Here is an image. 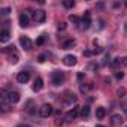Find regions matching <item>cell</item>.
<instances>
[{
    "label": "cell",
    "mask_w": 127,
    "mask_h": 127,
    "mask_svg": "<svg viewBox=\"0 0 127 127\" xmlns=\"http://www.w3.org/2000/svg\"><path fill=\"white\" fill-rule=\"evenodd\" d=\"M51 81H52V84H54L55 87L61 85L63 82H64V73H63V72H60V70H55V72H52V75H51Z\"/></svg>",
    "instance_id": "1"
},
{
    "label": "cell",
    "mask_w": 127,
    "mask_h": 127,
    "mask_svg": "<svg viewBox=\"0 0 127 127\" xmlns=\"http://www.w3.org/2000/svg\"><path fill=\"white\" fill-rule=\"evenodd\" d=\"M52 112H54V109H52V106H51L49 103H45V105H42V106L39 108V115H40L42 118H48Z\"/></svg>",
    "instance_id": "2"
},
{
    "label": "cell",
    "mask_w": 127,
    "mask_h": 127,
    "mask_svg": "<svg viewBox=\"0 0 127 127\" xmlns=\"http://www.w3.org/2000/svg\"><path fill=\"white\" fill-rule=\"evenodd\" d=\"M78 114H81V108L79 106H73L67 114H66V117H64V120L67 121V123H72L76 117H78Z\"/></svg>",
    "instance_id": "3"
},
{
    "label": "cell",
    "mask_w": 127,
    "mask_h": 127,
    "mask_svg": "<svg viewBox=\"0 0 127 127\" xmlns=\"http://www.w3.org/2000/svg\"><path fill=\"white\" fill-rule=\"evenodd\" d=\"M33 20H34L36 23H43V21L46 20V12L42 11V9L34 11V12H33Z\"/></svg>",
    "instance_id": "4"
},
{
    "label": "cell",
    "mask_w": 127,
    "mask_h": 127,
    "mask_svg": "<svg viewBox=\"0 0 127 127\" xmlns=\"http://www.w3.org/2000/svg\"><path fill=\"white\" fill-rule=\"evenodd\" d=\"M76 63H78V58L75 55H72V54L63 57V64H64V66H75Z\"/></svg>",
    "instance_id": "5"
},
{
    "label": "cell",
    "mask_w": 127,
    "mask_h": 127,
    "mask_svg": "<svg viewBox=\"0 0 127 127\" xmlns=\"http://www.w3.org/2000/svg\"><path fill=\"white\" fill-rule=\"evenodd\" d=\"M29 79H30V72H27V70H21V72H18V75H17V81H18L20 84H26Z\"/></svg>",
    "instance_id": "6"
},
{
    "label": "cell",
    "mask_w": 127,
    "mask_h": 127,
    "mask_svg": "<svg viewBox=\"0 0 127 127\" xmlns=\"http://www.w3.org/2000/svg\"><path fill=\"white\" fill-rule=\"evenodd\" d=\"M20 43H21V46H23L26 51H30L32 46H33V42H32L30 37H27V36H23V37L20 39Z\"/></svg>",
    "instance_id": "7"
},
{
    "label": "cell",
    "mask_w": 127,
    "mask_h": 127,
    "mask_svg": "<svg viewBox=\"0 0 127 127\" xmlns=\"http://www.w3.org/2000/svg\"><path fill=\"white\" fill-rule=\"evenodd\" d=\"M6 100H8L11 105H12V103H18V102H20V94H18L17 91H9Z\"/></svg>",
    "instance_id": "8"
},
{
    "label": "cell",
    "mask_w": 127,
    "mask_h": 127,
    "mask_svg": "<svg viewBox=\"0 0 127 127\" xmlns=\"http://www.w3.org/2000/svg\"><path fill=\"white\" fill-rule=\"evenodd\" d=\"M76 96L73 94V93H70V91H66V94H64V103L66 105H72V103H76Z\"/></svg>",
    "instance_id": "9"
},
{
    "label": "cell",
    "mask_w": 127,
    "mask_h": 127,
    "mask_svg": "<svg viewBox=\"0 0 127 127\" xmlns=\"http://www.w3.org/2000/svg\"><path fill=\"white\" fill-rule=\"evenodd\" d=\"M123 121H124V118H123V115H120V114H115V115H112V118H111V124H112L114 127L121 126Z\"/></svg>",
    "instance_id": "10"
},
{
    "label": "cell",
    "mask_w": 127,
    "mask_h": 127,
    "mask_svg": "<svg viewBox=\"0 0 127 127\" xmlns=\"http://www.w3.org/2000/svg\"><path fill=\"white\" fill-rule=\"evenodd\" d=\"M90 26H91V20H90V17H82L81 24H79V29H81V30H87V29H90Z\"/></svg>",
    "instance_id": "11"
},
{
    "label": "cell",
    "mask_w": 127,
    "mask_h": 127,
    "mask_svg": "<svg viewBox=\"0 0 127 127\" xmlns=\"http://www.w3.org/2000/svg\"><path fill=\"white\" fill-rule=\"evenodd\" d=\"M20 26L21 27H29V14H27V11L24 14H20Z\"/></svg>",
    "instance_id": "12"
},
{
    "label": "cell",
    "mask_w": 127,
    "mask_h": 127,
    "mask_svg": "<svg viewBox=\"0 0 127 127\" xmlns=\"http://www.w3.org/2000/svg\"><path fill=\"white\" fill-rule=\"evenodd\" d=\"M43 88V81L42 78H36L34 82H33V91H40Z\"/></svg>",
    "instance_id": "13"
},
{
    "label": "cell",
    "mask_w": 127,
    "mask_h": 127,
    "mask_svg": "<svg viewBox=\"0 0 127 127\" xmlns=\"http://www.w3.org/2000/svg\"><path fill=\"white\" fill-rule=\"evenodd\" d=\"M9 39H11V33H9V30L5 29V30L0 32V42H3V43H5V42H8Z\"/></svg>",
    "instance_id": "14"
},
{
    "label": "cell",
    "mask_w": 127,
    "mask_h": 127,
    "mask_svg": "<svg viewBox=\"0 0 127 127\" xmlns=\"http://www.w3.org/2000/svg\"><path fill=\"white\" fill-rule=\"evenodd\" d=\"M105 115H106V109H105L103 106H99V108L96 109V118H97V120H103Z\"/></svg>",
    "instance_id": "15"
},
{
    "label": "cell",
    "mask_w": 127,
    "mask_h": 127,
    "mask_svg": "<svg viewBox=\"0 0 127 127\" xmlns=\"http://www.w3.org/2000/svg\"><path fill=\"white\" fill-rule=\"evenodd\" d=\"M76 45V40L75 39H69V40H66L64 43H63V49H70V48H73Z\"/></svg>",
    "instance_id": "16"
},
{
    "label": "cell",
    "mask_w": 127,
    "mask_h": 127,
    "mask_svg": "<svg viewBox=\"0 0 127 127\" xmlns=\"http://www.w3.org/2000/svg\"><path fill=\"white\" fill-rule=\"evenodd\" d=\"M91 88H93V85H91V84H81V85H79V91H81V93H84V94H85V93H88Z\"/></svg>",
    "instance_id": "17"
},
{
    "label": "cell",
    "mask_w": 127,
    "mask_h": 127,
    "mask_svg": "<svg viewBox=\"0 0 127 127\" xmlns=\"http://www.w3.org/2000/svg\"><path fill=\"white\" fill-rule=\"evenodd\" d=\"M90 112H91V111H90V106H84V108L81 109V117H82V118H88V117H90Z\"/></svg>",
    "instance_id": "18"
},
{
    "label": "cell",
    "mask_w": 127,
    "mask_h": 127,
    "mask_svg": "<svg viewBox=\"0 0 127 127\" xmlns=\"http://www.w3.org/2000/svg\"><path fill=\"white\" fill-rule=\"evenodd\" d=\"M63 6L67 8V9H72L75 6V2H73V0H63Z\"/></svg>",
    "instance_id": "19"
},
{
    "label": "cell",
    "mask_w": 127,
    "mask_h": 127,
    "mask_svg": "<svg viewBox=\"0 0 127 127\" xmlns=\"http://www.w3.org/2000/svg\"><path fill=\"white\" fill-rule=\"evenodd\" d=\"M18 60H20V57H18L17 54H12V55H9V58H8V61L11 63V64H17Z\"/></svg>",
    "instance_id": "20"
},
{
    "label": "cell",
    "mask_w": 127,
    "mask_h": 127,
    "mask_svg": "<svg viewBox=\"0 0 127 127\" xmlns=\"http://www.w3.org/2000/svg\"><path fill=\"white\" fill-rule=\"evenodd\" d=\"M69 21L70 23H73V24H81V18L79 17H76V15H69Z\"/></svg>",
    "instance_id": "21"
},
{
    "label": "cell",
    "mask_w": 127,
    "mask_h": 127,
    "mask_svg": "<svg viewBox=\"0 0 127 127\" xmlns=\"http://www.w3.org/2000/svg\"><path fill=\"white\" fill-rule=\"evenodd\" d=\"M3 52H6V54H9V52H12V54H15V46H14V45H9V46H6V48H3Z\"/></svg>",
    "instance_id": "22"
},
{
    "label": "cell",
    "mask_w": 127,
    "mask_h": 127,
    "mask_svg": "<svg viewBox=\"0 0 127 127\" xmlns=\"http://www.w3.org/2000/svg\"><path fill=\"white\" fill-rule=\"evenodd\" d=\"M43 42H45V34H42V36H39V37H37L36 45H37V46H42V45H43Z\"/></svg>",
    "instance_id": "23"
},
{
    "label": "cell",
    "mask_w": 127,
    "mask_h": 127,
    "mask_svg": "<svg viewBox=\"0 0 127 127\" xmlns=\"http://www.w3.org/2000/svg\"><path fill=\"white\" fill-rule=\"evenodd\" d=\"M11 12V8H3V9H0V14H2L3 17H8Z\"/></svg>",
    "instance_id": "24"
},
{
    "label": "cell",
    "mask_w": 127,
    "mask_h": 127,
    "mask_svg": "<svg viewBox=\"0 0 127 127\" xmlns=\"http://www.w3.org/2000/svg\"><path fill=\"white\" fill-rule=\"evenodd\" d=\"M57 29L63 32V30H66V29H67V24H66V23H60V24L57 26Z\"/></svg>",
    "instance_id": "25"
},
{
    "label": "cell",
    "mask_w": 127,
    "mask_h": 127,
    "mask_svg": "<svg viewBox=\"0 0 127 127\" xmlns=\"http://www.w3.org/2000/svg\"><path fill=\"white\" fill-rule=\"evenodd\" d=\"M120 64H121V58H120V57L112 61V66H114V67H117V66H120Z\"/></svg>",
    "instance_id": "26"
},
{
    "label": "cell",
    "mask_w": 127,
    "mask_h": 127,
    "mask_svg": "<svg viewBox=\"0 0 127 127\" xmlns=\"http://www.w3.org/2000/svg\"><path fill=\"white\" fill-rule=\"evenodd\" d=\"M100 52H103V48L102 46H96L94 49H93V54L96 55V54H100Z\"/></svg>",
    "instance_id": "27"
},
{
    "label": "cell",
    "mask_w": 127,
    "mask_h": 127,
    "mask_svg": "<svg viewBox=\"0 0 127 127\" xmlns=\"http://www.w3.org/2000/svg\"><path fill=\"white\" fill-rule=\"evenodd\" d=\"M117 94H118L120 97H124V94H126V88H118V91H117Z\"/></svg>",
    "instance_id": "28"
},
{
    "label": "cell",
    "mask_w": 127,
    "mask_h": 127,
    "mask_svg": "<svg viewBox=\"0 0 127 127\" xmlns=\"http://www.w3.org/2000/svg\"><path fill=\"white\" fill-rule=\"evenodd\" d=\"M96 69H97L96 63H90V64H88V70H96Z\"/></svg>",
    "instance_id": "29"
},
{
    "label": "cell",
    "mask_w": 127,
    "mask_h": 127,
    "mask_svg": "<svg viewBox=\"0 0 127 127\" xmlns=\"http://www.w3.org/2000/svg\"><path fill=\"white\" fill-rule=\"evenodd\" d=\"M45 60H46V55H45V54H42V55L37 57V61H39V63H43Z\"/></svg>",
    "instance_id": "30"
},
{
    "label": "cell",
    "mask_w": 127,
    "mask_h": 127,
    "mask_svg": "<svg viewBox=\"0 0 127 127\" xmlns=\"http://www.w3.org/2000/svg\"><path fill=\"white\" fill-rule=\"evenodd\" d=\"M115 78L117 79H123L124 78V73L123 72H115Z\"/></svg>",
    "instance_id": "31"
},
{
    "label": "cell",
    "mask_w": 127,
    "mask_h": 127,
    "mask_svg": "<svg viewBox=\"0 0 127 127\" xmlns=\"http://www.w3.org/2000/svg\"><path fill=\"white\" fill-rule=\"evenodd\" d=\"M121 66L127 67V57H121Z\"/></svg>",
    "instance_id": "32"
},
{
    "label": "cell",
    "mask_w": 127,
    "mask_h": 127,
    "mask_svg": "<svg viewBox=\"0 0 127 127\" xmlns=\"http://www.w3.org/2000/svg\"><path fill=\"white\" fill-rule=\"evenodd\" d=\"M2 111H3V112H8V111H9V106H8L6 103H3V105H2Z\"/></svg>",
    "instance_id": "33"
},
{
    "label": "cell",
    "mask_w": 127,
    "mask_h": 127,
    "mask_svg": "<svg viewBox=\"0 0 127 127\" xmlns=\"http://www.w3.org/2000/svg\"><path fill=\"white\" fill-rule=\"evenodd\" d=\"M55 126H57V127H61V126H63V121H61L60 118H57V120H55Z\"/></svg>",
    "instance_id": "34"
},
{
    "label": "cell",
    "mask_w": 127,
    "mask_h": 127,
    "mask_svg": "<svg viewBox=\"0 0 127 127\" xmlns=\"http://www.w3.org/2000/svg\"><path fill=\"white\" fill-rule=\"evenodd\" d=\"M84 55H87V57H90V55H93V51H84Z\"/></svg>",
    "instance_id": "35"
},
{
    "label": "cell",
    "mask_w": 127,
    "mask_h": 127,
    "mask_svg": "<svg viewBox=\"0 0 127 127\" xmlns=\"http://www.w3.org/2000/svg\"><path fill=\"white\" fill-rule=\"evenodd\" d=\"M82 78H84V73H82V72H79V73H78V79H79V81H81V79H82Z\"/></svg>",
    "instance_id": "36"
},
{
    "label": "cell",
    "mask_w": 127,
    "mask_h": 127,
    "mask_svg": "<svg viewBox=\"0 0 127 127\" xmlns=\"http://www.w3.org/2000/svg\"><path fill=\"white\" fill-rule=\"evenodd\" d=\"M124 32H126V34H127V21H126V24H124Z\"/></svg>",
    "instance_id": "37"
},
{
    "label": "cell",
    "mask_w": 127,
    "mask_h": 127,
    "mask_svg": "<svg viewBox=\"0 0 127 127\" xmlns=\"http://www.w3.org/2000/svg\"><path fill=\"white\" fill-rule=\"evenodd\" d=\"M123 109H124V112H126V115H127V106H126V108H123Z\"/></svg>",
    "instance_id": "38"
},
{
    "label": "cell",
    "mask_w": 127,
    "mask_h": 127,
    "mask_svg": "<svg viewBox=\"0 0 127 127\" xmlns=\"http://www.w3.org/2000/svg\"><path fill=\"white\" fill-rule=\"evenodd\" d=\"M96 127H103V126H96Z\"/></svg>",
    "instance_id": "39"
}]
</instances>
